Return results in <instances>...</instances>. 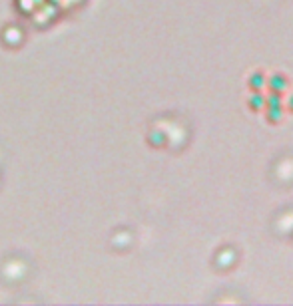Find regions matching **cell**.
I'll use <instances>...</instances> for the list:
<instances>
[{"label":"cell","instance_id":"3957f363","mask_svg":"<svg viewBox=\"0 0 293 306\" xmlns=\"http://www.w3.org/2000/svg\"><path fill=\"white\" fill-rule=\"evenodd\" d=\"M248 106H250V110H253V112L265 110V94H263V92H253V94L250 96V99H248Z\"/></svg>","mask_w":293,"mask_h":306},{"label":"cell","instance_id":"5b68a950","mask_svg":"<svg viewBox=\"0 0 293 306\" xmlns=\"http://www.w3.org/2000/svg\"><path fill=\"white\" fill-rule=\"evenodd\" d=\"M283 106V94L281 92H272L265 96V108H279Z\"/></svg>","mask_w":293,"mask_h":306},{"label":"cell","instance_id":"6da1fadb","mask_svg":"<svg viewBox=\"0 0 293 306\" xmlns=\"http://www.w3.org/2000/svg\"><path fill=\"white\" fill-rule=\"evenodd\" d=\"M287 86H289V80H287V76L281 74V72H275L267 78V88H270L272 92H281L283 94L287 90Z\"/></svg>","mask_w":293,"mask_h":306},{"label":"cell","instance_id":"277c9868","mask_svg":"<svg viewBox=\"0 0 293 306\" xmlns=\"http://www.w3.org/2000/svg\"><path fill=\"white\" fill-rule=\"evenodd\" d=\"M285 115V108L279 106V108H265V119L270 123H279Z\"/></svg>","mask_w":293,"mask_h":306},{"label":"cell","instance_id":"7a4b0ae2","mask_svg":"<svg viewBox=\"0 0 293 306\" xmlns=\"http://www.w3.org/2000/svg\"><path fill=\"white\" fill-rule=\"evenodd\" d=\"M248 86H250L253 92H261V90L267 86V78H265V74H263L261 70H255V72L250 76Z\"/></svg>","mask_w":293,"mask_h":306},{"label":"cell","instance_id":"8992f818","mask_svg":"<svg viewBox=\"0 0 293 306\" xmlns=\"http://www.w3.org/2000/svg\"><path fill=\"white\" fill-rule=\"evenodd\" d=\"M287 110H289V112L293 114V96H291V97L287 99Z\"/></svg>","mask_w":293,"mask_h":306}]
</instances>
